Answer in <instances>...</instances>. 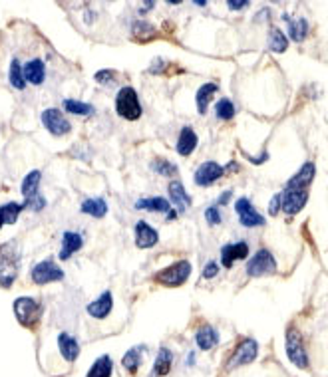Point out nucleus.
<instances>
[{
	"label": "nucleus",
	"mask_w": 328,
	"mask_h": 377,
	"mask_svg": "<svg viewBox=\"0 0 328 377\" xmlns=\"http://www.w3.org/2000/svg\"><path fill=\"white\" fill-rule=\"evenodd\" d=\"M20 250L16 241L0 246V286L10 288L19 276Z\"/></svg>",
	"instance_id": "nucleus-1"
},
{
	"label": "nucleus",
	"mask_w": 328,
	"mask_h": 377,
	"mask_svg": "<svg viewBox=\"0 0 328 377\" xmlns=\"http://www.w3.org/2000/svg\"><path fill=\"white\" fill-rule=\"evenodd\" d=\"M116 112L119 117L135 121L141 115V104L134 88H121L116 95Z\"/></svg>",
	"instance_id": "nucleus-2"
},
{
	"label": "nucleus",
	"mask_w": 328,
	"mask_h": 377,
	"mask_svg": "<svg viewBox=\"0 0 328 377\" xmlns=\"http://www.w3.org/2000/svg\"><path fill=\"white\" fill-rule=\"evenodd\" d=\"M40 179H42V173L40 171H32L24 177L22 181V195H24V208H32V210H40V208L46 207L44 203V197L38 195Z\"/></svg>",
	"instance_id": "nucleus-3"
},
{
	"label": "nucleus",
	"mask_w": 328,
	"mask_h": 377,
	"mask_svg": "<svg viewBox=\"0 0 328 377\" xmlns=\"http://www.w3.org/2000/svg\"><path fill=\"white\" fill-rule=\"evenodd\" d=\"M14 314L24 328H34L42 318V308L34 298H19L14 302Z\"/></svg>",
	"instance_id": "nucleus-4"
},
{
	"label": "nucleus",
	"mask_w": 328,
	"mask_h": 377,
	"mask_svg": "<svg viewBox=\"0 0 328 377\" xmlns=\"http://www.w3.org/2000/svg\"><path fill=\"white\" fill-rule=\"evenodd\" d=\"M189 274H191V264L187 260H179V263L159 270L155 274V280L163 284V286H179V284H183L189 278Z\"/></svg>",
	"instance_id": "nucleus-5"
},
{
	"label": "nucleus",
	"mask_w": 328,
	"mask_h": 377,
	"mask_svg": "<svg viewBox=\"0 0 328 377\" xmlns=\"http://www.w3.org/2000/svg\"><path fill=\"white\" fill-rule=\"evenodd\" d=\"M277 270V260L274 256L270 254L269 250H259L251 260L247 263V274L253 278H259V276H267L272 274Z\"/></svg>",
	"instance_id": "nucleus-6"
},
{
	"label": "nucleus",
	"mask_w": 328,
	"mask_h": 377,
	"mask_svg": "<svg viewBox=\"0 0 328 377\" xmlns=\"http://www.w3.org/2000/svg\"><path fill=\"white\" fill-rule=\"evenodd\" d=\"M281 207L287 215H296L309 201V188H287L285 195H281Z\"/></svg>",
	"instance_id": "nucleus-7"
},
{
	"label": "nucleus",
	"mask_w": 328,
	"mask_h": 377,
	"mask_svg": "<svg viewBox=\"0 0 328 377\" xmlns=\"http://www.w3.org/2000/svg\"><path fill=\"white\" fill-rule=\"evenodd\" d=\"M42 123H44V127L48 130V132L52 133V135H56V137H62V135H66V133H70L72 130V125H70V121L64 117V113L58 112V110H46V112L42 113Z\"/></svg>",
	"instance_id": "nucleus-8"
},
{
	"label": "nucleus",
	"mask_w": 328,
	"mask_h": 377,
	"mask_svg": "<svg viewBox=\"0 0 328 377\" xmlns=\"http://www.w3.org/2000/svg\"><path fill=\"white\" fill-rule=\"evenodd\" d=\"M287 354H289L290 361L298 367H307L309 365V356L303 348V341H301V334L290 328L287 332Z\"/></svg>",
	"instance_id": "nucleus-9"
},
{
	"label": "nucleus",
	"mask_w": 328,
	"mask_h": 377,
	"mask_svg": "<svg viewBox=\"0 0 328 377\" xmlns=\"http://www.w3.org/2000/svg\"><path fill=\"white\" fill-rule=\"evenodd\" d=\"M257 352H259V345L255 339H245L241 341V345L231 354V358L227 361V369L233 367H239V365H245V363H251L253 359L257 358Z\"/></svg>",
	"instance_id": "nucleus-10"
},
{
	"label": "nucleus",
	"mask_w": 328,
	"mask_h": 377,
	"mask_svg": "<svg viewBox=\"0 0 328 377\" xmlns=\"http://www.w3.org/2000/svg\"><path fill=\"white\" fill-rule=\"evenodd\" d=\"M32 280L36 284L60 282V280H64V272L52 260H44V263H38L34 266Z\"/></svg>",
	"instance_id": "nucleus-11"
},
{
	"label": "nucleus",
	"mask_w": 328,
	"mask_h": 377,
	"mask_svg": "<svg viewBox=\"0 0 328 377\" xmlns=\"http://www.w3.org/2000/svg\"><path fill=\"white\" fill-rule=\"evenodd\" d=\"M235 210L239 212L241 225L247 226V228L265 225V217H261V215L255 210V207H253L249 199H239V201L235 203Z\"/></svg>",
	"instance_id": "nucleus-12"
},
{
	"label": "nucleus",
	"mask_w": 328,
	"mask_h": 377,
	"mask_svg": "<svg viewBox=\"0 0 328 377\" xmlns=\"http://www.w3.org/2000/svg\"><path fill=\"white\" fill-rule=\"evenodd\" d=\"M223 173H225V169H223L219 163L207 161V163L199 165V169L195 171V185H199V187H209V185L215 183Z\"/></svg>",
	"instance_id": "nucleus-13"
},
{
	"label": "nucleus",
	"mask_w": 328,
	"mask_h": 377,
	"mask_svg": "<svg viewBox=\"0 0 328 377\" xmlns=\"http://www.w3.org/2000/svg\"><path fill=\"white\" fill-rule=\"evenodd\" d=\"M157 241H159V234L154 226H150L145 221H139L135 225V246L137 248H152L157 245Z\"/></svg>",
	"instance_id": "nucleus-14"
},
{
	"label": "nucleus",
	"mask_w": 328,
	"mask_h": 377,
	"mask_svg": "<svg viewBox=\"0 0 328 377\" xmlns=\"http://www.w3.org/2000/svg\"><path fill=\"white\" fill-rule=\"evenodd\" d=\"M247 256H249L247 243H235V245H225L221 248V263L227 268H231L235 260H243Z\"/></svg>",
	"instance_id": "nucleus-15"
},
{
	"label": "nucleus",
	"mask_w": 328,
	"mask_h": 377,
	"mask_svg": "<svg viewBox=\"0 0 328 377\" xmlns=\"http://www.w3.org/2000/svg\"><path fill=\"white\" fill-rule=\"evenodd\" d=\"M112 306H114V298H112V294L110 292H104L96 302H92V304H88V314L92 316V318H97V320H104L110 312H112Z\"/></svg>",
	"instance_id": "nucleus-16"
},
{
	"label": "nucleus",
	"mask_w": 328,
	"mask_h": 377,
	"mask_svg": "<svg viewBox=\"0 0 328 377\" xmlns=\"http://www.w3.org/2000/svg\"><path fill=\"white\" fill-rule=\"evenodd\" d=\"M84 245V239L82 234L78 232H72V230H66L64 236H62V252H60V258L62 260H68L74 252H78Z\"/></svg>",
	"instance_id": "nucleus-17"
},
{
	"label": "nucleus",
	"mask_w": 328,
	"mask_h": 377,
	"mask_svg": "<svg viewBox=\"0 0 328 377\" xmlns=\"http://www.w3.org/2000/svg\"><path fill=\"white\" fill-rule=\"evenodd\" d=\"M22 74H24V80L34 84V86H40L44 80H46V68H44V62L42 60H30L24 68H22Z\"/></svg>",
	"instance_id": "nucleus-18"
},
{
	"label": "nucleus",
	"mask_w": 328,
	"mask_h": 377,
	"mask_svg": "<svg viewBox=\"0 0 328 377\" xmlns=\"http://www.w3.org/2000/svg\"><path fill=\"white\" fill-rule=\"evenodd\" d=\"M58 348L62 358L66 359V361H76V358L80 356V343H78V339L74 336H70V334H66V332L58 336Z\"/></svg>",
	"instance_id": "nucleus-19"
},
{
	"label": "nucleus",
	"mask_w": 328,
	"mask_h": 377,
	"mask_svg": "<svg viewBox=\"0 0 328 377\" xmlns=\"http://www.w3.org/2000/svg\"><path fill=\"white\" fill-rule=\"evenodd\" d=\"M314 173H316V167L314 163H305L303 169L298 171L289 183H287V188H309V185L314 179Z\"/></svg>",
	"instance_id": "nucleus-20"
},
{
	"label": "nucleus",
	"mask_w": 328,
	"mask_h": 377,
	"mask_svg": "<svg viewBox=\"0 0 328 377\" xmlns=\"http://www.w3.org/2000/svg\"><path fill=\"white\" fill-rule=\"evenodd\" d=\"M195 147H197V135L191 127H183L177 139V153L185 157V155H191Z\"/></svg>",
	"instance_id": "nucleus-21"
},
{
	"label": "nucleus",
	"mask_w": 328,
	"mask_h": 377,
	"mask_svg": "<svg viewBox=\"0 0 328 377\" xmlns=\"http://www.w3.org/2000/svg\"><path fill=\"white\" fill-rule=\"evenodd\" d=\"M217 341H219V334L215 332V328L211 326H203L199 332H197V336H195V343H197V348L199 350H203V352H207V350H211L217 345Z\"/></svg>",
	"instance_id": "nucleus-22"
},
{
	"label": "nucleus",
	"mask_w": 328,
	"mask_h": 377,
	"mask_svg": "<svg viewBox=\"0 0 328 377\" xmlns=\"http://www.w3.org/2000/svg\"><path fill=\"white\" fill-rule=\"evenodd\" d=\"M172 363H174V356L167 348H161L159 354H157V359H155L154 369H152V376L154 377H163L169 374L172 369Z\"/></svg>",
	"instance_id": "nucleus-23"
},
{
	"label": "nucleus",
	"mask_w": 328,
	"mask_h": 377,
	"mask_svg": "<svg viewBox=\"0 0 328 377\" xmlns=\"http://www.w3.org/2000/svg\"><path fill=\"white\" fill-rule=\"evenodd\" d=\"M169 199H172V201H174L175 205L181 208V210H185V208L191 207V197L187 195V191H185V187H183L179 181L169 183Z\"/></svg>",
	"instance_id": "nucleus-24"
},
{
	"label": "nucleus",
	"mask_w": 328,
	"mask_h": 377,
	"mask_svg": "<svg viewBox=\"0 0 328 377\" xmlns=\"http://www.w3.org/2000/svg\"><path fill=\"white\" fill-rule=\"evenodd\" d=\"M80 208H82V212H86L94 219H102L108 212V203L104 199H86Z\"/></svg>",
	"instance_id": "nucleus-25"
},
{
	"label": "nucleus",
	"mask_w": 328,
	"mask_h": 377,
	"mask_svg": "<svg viewBox=\"0 0 328 377\" xmlns=\"http://www.w3.org/2000/svg\"><path fill=\"white\" fill-rule=\"evenodd\" d=\"M217 90H219L217 84H203V86L199 88V92H197V112H207V106H209V101H211V97L215 95Z\"/></svg>",
	"instance_id": "nucleus-26"
},
{
	"label": "nucleus",
	"mask_w": 328,
	"mask_h": 377,
	"mask_svg": "<svg viewBox=\"0 0 328 377\" xmlns=\"http://www.w3.org/2000/svg\"><path fill=\"white\" fill-rule=\"evenodd\" d=\"M135 208H148L154 212H169V201H165L163 197H150V199H141L135 203Z\"/></svg>",
	"instance_id": "nucleus-27"
},
{
	"label": "nucleus",
	"mask_w": 328,
	"mask_h": 377,
	"mask_svg": "<svg viewBox=\"0 0 328 377\" xmlns=\"http://www.w3.org/2000/svg\"><path fill=\"white\" fill-rule=\"evenodd\" d=\"M22 208H24V205H19V203L2 205V207H0V228L4 225H14Z\"/></svg>",
	"instance_id": "nucleus-28"
},
{
	"label": "nucleus",
	"mask_w": 328,
	"mask_h": 377,
	"mask_svg": "<svg viewBox=\"0 0 328 377\" xmlns=\"http://www.w3.org/2000/svg\"><path fill=\"white\" fill-rule=\"evenodd\" d=\"M112 359L110 356H102L96 363L92 365V369L88 372V377H110L112 376Z\"/></svg>",
	"instance_id": "nucleus-29"
},
{
	"label": "nucleus",
	"mask_w": 328,
	"mask_h": 377,
	"mask_svg": "<svg viewBox=\"0 0 328 377\" xmlns=\"http://www.w3.org/2000/svg\"><path fill=\"white\" fill-rule=\"evenodd\" d=\"M8 80H10V86H14L16 90H24V88H26V80H24V74H22V66H20L19 60H12Z\"/></svg>",
	"instance_id": "nucleus-30"
},
{
	"label": "nucleus",
	"mask_w": 328,
	"mask_h": 377,
	"mask_svg": "<svg viewBox=\"0 0 328 377\" xmlns=\"http://www.w3.org/2000/svg\"><path fill=\"white\" fill-rule=\"evenodd\" d=\"M269 46L272 52H277V54H281V52H285L287 50V46H289V42H287V36L279 30V28H272L270 30V38H269Z\"/></svg>",
	"instance_id": "nucleus-31"
},
{
	"label": "nucleus",
	"mask_w": 328,
	"mask_h": 377,
	"mask_svg": "<svg viewBox=\"0 0 328 377\" xmlns=\"http://www.w3.org/2000/svg\"><path fill=\"white\" fill-rule=\"evenodd\" d=\"M215 115H217L219 119H223V121L233 119V115H235V104H233L231 99H227V97L219 99L217 106H215Z\"/></svg>",
	"instance_id": "nucleus-32"
},
{
	"label": "nucleus",
	"mask_w": 328,
	"mask_h": 377,
	"mask_svg": "<svg viewBox=\"0 0 328 377\" xmlns=\"http://www.w3.org/2000/svg\"><path fill=\"white\" fill-rule=\"evenodd\" d=\"M64 110L70 113H76V115H90V113H94V108L90 104H84V101H78V99H66L64 101Z\"/></svg>",
	"instance_id": "nucleus-33"
},
{
	"label": "nucleus",
	"mask_w": 328,
	"mask_h": 377,
	"mask_svg": "<svg viewBox=\"0 0 328 377\" xmlns=\"http://www.w3.org/2000/svg\"><path fill=\"white\" fill-rule=\"evenodd\" d=\"M309 34V22L305 19L296 20V22H290V38L294 42H303Z\"/></svg>",
	"instance_id": "nucleus-34"
},
{
	"label": "nucleus",
	"mask_w": 328,
	"mask_h": 377,
	"mask_svg": "<svg viewBox=\"0 0 328 377\" xmlns=\"http://www.w3.org/2000/svg\"><path fill=\"white\" fill-rule=\"evenodd\" d=\"M139 352H141V350L132 348V350L124 356V367H126L130 374H135L137 367H139Z\"/></svg>",
	"instance_id": "nucleus-35"
},
{
	"label": "nucleus",
	"mask_w": 328,
	"mask_h": 377,
	"mask_svg": "<svg viewBox=\"0 0 328 377\" xmlns=\"http://www.w3.org/2000/svg\"><path fill=\"white\" fill-rule=\"evenodd\" d=\"M152 169H154L155 173H159V175H175V173H177L174 163H169V161H165V159H155L154 163H152Z\"/></svg>",
	"instance_id": "nucleus-36"
},
{
	"label": "nucleus",
	"mask_w": 328,
	"mask_h": 377,
	"mask_svg": "<svg viewBox=\"0 0 328 377\" xmlns=\"http://www.w3.org/2000/svg\"><path fill=\"white\" fill-rule=\"evenodd\" d=\"M205 219H207V223L209 225H221V210L217 207H209L205 210Z\"/></svg>",
	"instance_id": "nucleus-37"
},
{
	"label": "nucleus",
	"mask_w": 328,
	"mask_h": 377,
	"mask_svg": "<svg viewBox=\"0 0 328 377\" xmlns=\"http://www.w3.org/2000/svg\"><path fill=\"white\" fill-rule=\"evenodd\" d=\"M219 274V266H217V263H207V266H205V270H203V278H215Z\"/></svg>",
	"instance_id": "nucleus-38"
},
{
	"label": "nucleus",
	"mask_w": 328,
	"mask_h": 377,
	"mask_svg": "<svg viewBox=\"0 0 328 377\" xmlns=\"http://www.w3.org/2000/svg\"><path fill=\"white\" fill-rule=\"evenodd\" d=\"M281 193H277L274 197H272V201H270V207H269V212L270 215H277L279 212V208H281Z\"/></svg>",
	"instance_id": "nucleus-39"
},
{
	"label": "nucleus",
	"mask_w": 328,
	"mask_h": 377,
	"mask_svg": "<svg viewBox=\"0 0 328 377\" xmlns=\"http://www.w3.org/2000/svg\"><path fill=\"white\" fill-rule=\"evenodd\" d=\"M247 6H249L247 0H241V2H239V0H231V2H229V8H231V10H243V8H247Z\"/></svg>",
	"instance_id": "nucleus-40"
},
{
	"label": "nucleus",
	"mask_w": 328,
	"mask_h": 377,
	"mask_svg": "<svg viewBox=\"0 0 328 377\" xmlns=\"http://www.w3.org/2000/svg\"><path fill=\"white\" fill-rule=\"evenodd\" d=\"M112 74H114V72H97L96 80L97 82H102V84H104V82H112Z\"/></svg>",
	"instance_id": "nucleus-41"
},
{
	"label": "nucleus",
	"mask_w": 328,
	"mask_h": 377,
	"mask_svg": "<svg viewBox=\"0 0 328 377\" xmlns=\"http://www.w3.org/2000/svg\"><path fill=\"white\" fill-rule=\"evenodd\" d=\"M229 199H231V191H227V193H223V195L219 197V205H227Z\"/></svg>",
	"instance_id": "nucleus-42"
},
{
	"label": "nucleus",
	"mask_w": 328,
	"mask_h": 377,
	"mask_svg": "<svg viewBox=\"0 0 328 377\" xmlns=\"http://www.w3.org/2000/svg\"><path fill=\"white\" fill-rule=\"evenodd\" d=\"M175 219V210H169V212H167V221H174Z\"/></svg>",
	"instance_id": "nucleus-43"
}]
</instances>
